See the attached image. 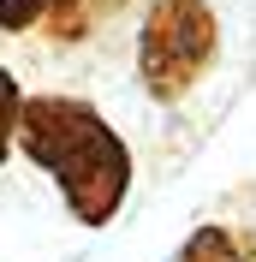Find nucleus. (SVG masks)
<instances>
[{"label":"nucleus","instance_id":"obj_4","mask_svg":"<svg viewBox=\"0 0 256 262\" xmlns=\"http://www.w3.org/2000/svg\"><path fill=\"white\" fill-rule=\"evenodd\" d=\"M173 262H256V232H232V227H197Z\"/></svg>","mask_w":256,"mask_h":262},{"label":"nucleus","instance_id":"obj_3","mask_svg":"<svg viewBox=\"0 0 256 262\" xmlns=\"http://www.w3.org/2000/svg\"><path fill=\"white\" fill-rule=\"evenodd\" d=\"M131 6L137 0H0V54L36 66L90 54Z\"/></svg>","mask_w":256,"mask_h":262},{"label":"nucleus","instance_id":"obj_1","mask_svg":"<svg viewBox=\"0 0 256 262\" xmlns=\"http://www.w3.org/2000/svg\"><path fill=\"white\" fill-rule=\"evenodd\" d=\"M24 161L60 185L78 227H108L131 196V149L83 96H24L12 125Z\"/></svg>","mask_w":256,"mask_h":262},{"label":"nucleus","instance_id":"obj_5","mask_svg":"<svg viewBox=\"0 0 256 262\" xmlns=\"http://www.w3.org/2000/svg\"><path fill=\"white\" fill-rule=\"evenodd\" d=\"M18 107H24V78L12 66H0V161L12 155V125H18Z\"/></svg>","mask_w":256,"mask_h":262},{"label":"nucleus","instance_id":"obj_2","mask_svg":"<svg viewBox=\"0 0 256 262\" xmlns=\"http://www.w3.org/2000/svg\"><path fill=\"white\" fill-rule=\"evenodd\" d=\"M221 60V18L208 0H149L137 30V78L155 101H185Z\"/></svg>","mask_w":256,"mask_h":262}]
</instances>
